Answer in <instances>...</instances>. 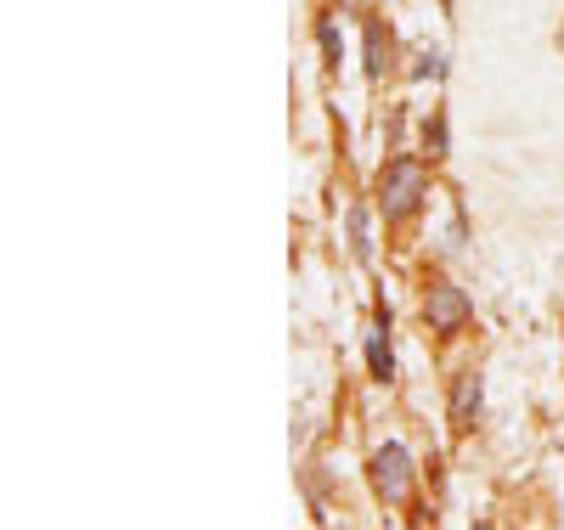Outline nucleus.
Here are the masks:
<instances>
[{
  "instance_id": "7",
  "label": "nucleus",
  "mask_w": 564,
  "mask_h": 530,
  "mask_svg": "<svg viewBox=\"0 0 564 530\" xmlns=\"http://www.w3.org/2000/svg\"><path fill=\"white\" fill-rule=\"evenodd\" d=\"M350 249H356V260H367V255H372V237H367V209H350Z\"/></svg>"
},
{
  "instance_id": "1",
  "label": "nucleus",
  "mask_w": 564,
  "mask_h": 530,
  "mask_svg": "<svg viewBox=\"0 0 564 530\" xmlns=\"http://www.w3.org/2000/svg\"><path fill=\"white\" fill-rule=\"evenodd\" d=\"M430 192V175H423L412 159H401V164H390V175H384V215L390 220H401V215H412L417 209V198Z\"/></svg>"
},
{
  "instance_id": "4",
  "label": "nucleus",
  "mask_w": 564,
  "mask_h": 530,
  "mask_svg": "<svg viewBox=\"0 0 564 530\" xmlns=\"http://www.w3.org/2000/svg\"><path fill=\"white\" fill-rule=\"evenodd\" d=\"M475 418H480V378L463 372L457 390H452V423L457 429H475Z\"/></svg>"
},
{
  "instance_id": "3",
  "label": "nucleus",
  "mask_w": 564,
  "mask_h": 530,
  "mask_svg": "<svg viewBox=\"0 0 564 530\" xmlns=\"http://www.w3.org/2000/svg\"><path fill=\"white\" fill-rule=\"evenodd\" d=\"M423 316H430V327H435V333H457V327H468L475 305H468V294H463V288H452V282H435V288H430V300H423Z\"/></svg>"
},
{
  "instance_id": "8",
  "label": "nucleus",
  "mask_w": 564,
  "mask_h": 530,
  "mask_svg": "<svg viewBox=\"0 0 564 530\" xmlns=\"http://www.w3.org/2000/svg\"><path fill=\"white\" fill-rule=\"evenodd\" d=\"M322 52L339 63V34H334V23H322Z\"/></svg>"
},
{
  "instance_id": "5",
  "label": "nucleus",
  "mask_w": 564,
  "mask_h": 530,
  "mask_svg": "<svg viewBox=\"0 0 564 530\" xmlns=\"http://www.w3.org/2000/svg\"><path fill=\"white\" fill-rule=\"evenodd\" d=\"M367 361H372V378H395V356H390L384 327H372V339H367Z\"/></svg>"
},
{
  "instance_id": "6",
  "label": "nucleus",
  "mask_w": 564,
  "mask_h": 530,
  "mask_svg": "<svg viewBox=\"0 0 564 530\" xmlns=\"http://www.w3.org/2000/svg\"><path fill=\"white\" fill-rule=\"evenodd\" d=\"M384 63H390V40H384L379 23H372V29H367V68H372V74H384Z\"/></svg>"
},
{
  "instance_id": "2",
  "label": "nucleus",
  "mask_w": 564,
  "mask_h": 530,
  "mask_svg": "<svg viewBox=\"0 0 564 530\" xmlns=\"http://www.w3.org/2000/svg\"><path fill=\"white\" fill-rule=\"evenodd\" d=\"M372 491H379L384 502H406V491H412V457L395 441L372 452Z\"/></svg>"
}]
</instances>
